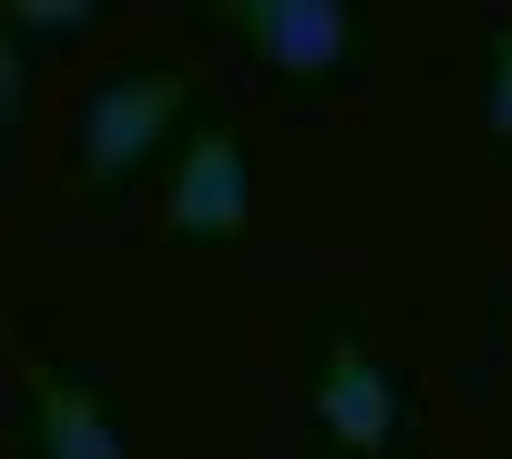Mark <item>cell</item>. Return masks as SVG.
<instances>
[{"instance_id": "ba28073f", "label": "cell", "mask_w": 512, "mask_h": 459, "mask_svg": "<svg viewBox=\"0 0 512 459\" xmlns=\"http://www.w3.org/2000/svg\"><path fill=\"white\" fill-rule=\"evenodd\" d=\"M23 100H31V46L16 31H0V123L8 131L23 123Z\"/></svg>"}, {"instance_id": "6da1fadb", "label": "cell", "mask_w": 512, "mask_h": 459, "mask_svg": "<svg viewBox=\"0 0 512 459\" xmlns=\"http://www.w3.org/2000/svg\"><path fill=\"white\" fill-rule=\"evenodd\" d=\"M192 100H199V85L184 69H161V62L100 77L85 92V108H77V169H85V184L92 192H123L130 176L176 138Z\"/></svg>"}, {"instance_id": "5b68a950", "label": "cell", "mask_w": 512, "mask_h": 459, "mask_svg": "<svg viewBox=\"0 0 512 459\" xmlns=\"http://www.w3.org/2000/svg\"><path fill=\"white\" fill-rule=\"evenodd\" d=\"M23 421H31V459H130L115 406L100 398V383L62 360L23 352Z\"/></svg>"}, {"instance_id": "3957f363", "label": "cell", "mask_w": 512, "mask_h": 459, "mask_svg": "<svg viewBox=\"0 0 512 459\" xmlns=\"http://www.w3.org/2000/svg\"><path fill=\"white\" fill-rule=\"evenodd\" d=\"M253 222V153L230 115H199L161 176V238L169 245H230Z\"/></svg>"}, {"instance_id": "277c9868", "label": "cell", "mask_w": 512, "mask_h": 459, "mask_svg": "<svg viewBox=\"0 0 512 459\" xmlns=\"http://www.w3.org/2000/svg\"><path fill=\"white\" fill-rule=\"evenodd\" d=\"M314 421L321 437L337 444L352 459H383L398 444V421H406V391H398V375L375 360V352L337 329L329 345H321V368H314Z\"/></svg>"}, {"instance_id": "7a4b0ae2", "label": "cell", "mask_w": 512, "mask_h": 459, "mask_svg": "<svg viewBox=\"0 0 512 459\" xmlns=\"http://www.w3.org/2000/svg\"><path fill=\"white\" fill-rule=\"evenodd\" d=\"M214 23L268 77L306 92L344 85L360 62V8H344V0H230V8H214Z\"/></svg>"}, {"instance_id": "8992f818", "label": "cell", "mask_w": 512, "mask_h": 459, "mask_svg": "<svg viewBox=\"0 0 512 459\" xmlns=\"http://www.w3.org/2000/svg\"><path fill=\"white\" fill-rule=\"evenodd\" d=\"M92 23H100L92 0H8V8H0V31H16L23 46L31 39H77Z\"/></svg>"}, {"instance_id": "52a82bcc", "label": "cell", "mask_w": 512, "mask_h": 459, "mask_svg": "<svg viewBox=\"0 0 512 459\" xmlns=\"http://www.w3.org/2000/svg\"><path fill=\"white\" fill-rule=\"evenodd\" d=\"M482 123H490L497 146H512V16L482 46Z\"/></svg>"}]
</instances>
